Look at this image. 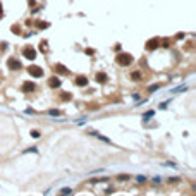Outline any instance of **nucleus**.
<instances>
[{
    "label": "nucleus",
    "mask_w": 196,
    "mask_h": 196,
    "mask_svg": "<svg viewBox=\"0 0 196 196\" xmlns=\"http://www.w3.org/2000/svg\"><path fill=\"white\" fill-rule=\"evenodd\" d=\"M133 62H134V57L131 53H119L117 57H115V64H119L120 67H127Z\"/></svg>",
    "instance_id": "nucleus-1"
},
{
    "label": "nucleus",
    "mask_w": 196,
    "mask_h": 196,
    "mask_svg": "<svg viewBox=\"0 0 196 196\" xmlns=\"http://www.w3.org/2000/svg\"><path fill=\"white\" fill-rule=\"evenodd\" d=\"M28 72H29L31 78H43V69L40 66H35V64H31L28 67Z\"/></svg>",
    "instance_id": "nucleus-2"
},
{
    "label": "nucleus",
    "mask_w": 196,
    "mask_h": 196,
    "mask_svg": "<svg viewBox=\"0 0 196 196\" xmlns=\"http://www.w3.org/2000/svg\"><path fill=\"white\" fill-rule=\"evenodd\" d=\"M22 55H24L28 60H35V57H36V50L33 48V47H24V50H22Z\"/></svg>",
    "instance_id": "nucleus-3"
},
{
    "label": "nucleus",
    "mask_w": 196,
    "mask_h": 196,
    "mask_svg": "<svg viewBox=\"0 0 196 196\" xmlns=\"http://www.w3.org/2000/svg\"><path fill=\"white\" fill-rule=\"evenodd\" d=\"M158 45H160V41H158V38H151L146 41V45H145V48L148 50V52H153V50L158 48Z\"/></svg>",
    "instance_id": "nucleus-4"
},
{
    "label": "nucleus",
    "mask_w": 196,
    "mask_h": 196,
    "mask_svg": "<svg viewBox=\"0 0 196 196\" xmlns=\"http://www.w3.org/2000/svg\"><path fill=\"white\" fill-rule=\"evenodd\" d=\"M7 66H9L10 71H19L21 69V62H19V59H16V57H10V59L7 60Z\"/></svg>",
    "instance_id": "nucleus-5"
},
{
    "label": "nucleus",
    "mask_w": 196,
    "mask_h": 196,
    "mask_svg": "<svg viewBox=\"0 0 196 196\" xmlns=\"http://www.w3.org/2000/svg\"><path fill=\"white\" fill-rule=\"evenodd\" d=\"M35 89H36V86H35V83H31V81L22 83V86H21V91H24V93H33Z\"/></svg>",
    "instance_id": "nucleus-6"
},
{
    "label": "nucleus",
    "mask_w": 196,
    "mask_h": 196,
    "mask_svg": "<svg viewBox=\"0 0 196 196\" xmlns=\"http://www.w3.org/2000/svg\"><path fill=\"white\" fill-rule=\"evenodd\" d=\"M55 72H57L59 76H67L69 69L66 67V66H62V64H55Z\"/></svg>",
    "instance_id": "nucleus-7"
},
{
    "label": "nucleus",
    "mask_w": 196,
    "mask_h": 196,
    "mask_svg": "<svg viewBox=\"0 0 196 196\" xmlns=\"http://www.w3.org/2000/svg\"><path fill=\"white\" fill-rule=\"evenodd\" d=\"M74 83H76V86H88V78H84V76H78V78L74 79Z\"/></svg>",
    "instance_id": "nucleus-8"
},
{
    "label": "nucleus",
    "mask_w": 196,
    "mask_h": 196,
    "mask_svg": "<svg viewBox=\"0 0 196 196\" xmlns=\"http://www.w3.org/2000/svg\"><path fill=\"white\" fill-rule=\"evenodd\" d=\"M48 86H50V88H53V89L59 88V86H60V79L57 78V76H52V78L48 79Z\"/></svg>",
    "instance_id": "nucleus-9"
},
{
    "label": "nucleus",
    "mask_w": 196,
    "mask_h": 196,
    "mask_svg": "<svg viewBox=\"0 0 196 196\" xmlns=\"http://www.w3.org/2000/svg\"><path fill=\"white\" fill-rule=\"evenodd\" d=\"M89 134H93V136H96L98 139H100V141H103V143H107V145H112V141H110V139H108V138L102 136V134H98L96 131H91V133H89Z\"/></svg>",
    "instance_id": "nucleus-10"
},
{
    "label": "nucleus",
    "mask_w": 196,
    "mask_h": 196,
    "mask_svg": "<svg viewBox=\"0 0 196 196\" xmlns=\"http://www.w3.org/2000/svg\"><path fill=\"white\" fill-rule=\"evenodd\" d=\"M107 81H108V78H107L105 72H96V83H102V84H103V83H107Z\"/></svg>",
    "instance_id": "nucleus-11"
},
{
    "label": "nucleus",
    "mask_w": 196,
    "mask_h": 196,
    "mask_svg": "<svg viewBox=\"0 0 196 196\" xmlns=\"http://www.w3.org/2000/svg\"><path fill=\"white\" fill-rule=\"evenodd\" d=\"M131 78H133V81H141V79H143V74H141L139 71H136V72L131 74Z\"/></svg>",
    "instance_id": "nucleus-12"
},
{
    "label": "nucleus",
    "mask_w": 196,
    "mask_h": 196,
    "mask_svg": "<svg viewBox=\"0 0 196 196\" xmlns=\"http://www.w3.org/2000/svg\"><path fill=\"white\" fill-rule=\"evenodd\" d=\"M50 24L48 22H47V21H38V28L40 29H43V28H48Z\"/></svg>",
    "instance_id": "nucleus-13"
},
{
    "label": "nucleus",
    "mask_w": 196,
    "mask_h": 196,
    "mask_svg": "<svg viewBox=\"0 0 196 196\" xmlns=\"http://www.w3.org/2000/svg\"><path fill=\"white\" fill-rule=\"evenodd\" d=\"M129 177H131L129 174H120V176H117V179L119 181H129Z\"/></svg>",
    "instance_id": "nucleus-14"
},
{
    "label": "nucleus",
    "mask_w": 196,
    "mask_h": 196,
    "mask_svg": "<svg viewBox=\"0 0 196 196\" xmlns=\"http://www.w3.org/2000/svg\"><path fill=\"white\" fill-rule=\"evenodd\" d=\"M153 115H155V112H153V110H150V112H146V114L143 115V119H145V120H148V119L153 117Z\"/></svg>",
    "instance_id": "nucleus-15"
},
{
    "label": "nucleus",
    "mask_w": 196,
    "mask_h": 196,
    "mask_svg": "<svg viewBox=\"0 0 196 196\" xmlns=\"http://www.w3.org/2000/svg\"><path fill=\"white\" fill-rule=\"evenodd\" d=\"M48 114H50V115H53V117H59V115H60V110H55V108H53V110H48Z\"/></svg>",
    "instance_id": "nucleus-16"
},
{
    "label": "nucleus",
    "mask_w": 196,
    "mask_h": 196,
    "mask_svg": "<svg viewBox=\"0 0 196 196\" xmlns=\"http://www.w3.org/2000/svg\"><path fill=\"white\" fill-rule=\"evenodd\" d=\"M158 88H160V84H153V86H150V88H148V91H150V93H155Z\"/></svg>",
    "instance_id": "nucleus-17"
},
{
    "label": "nucleus",
    "mask_w": 196,
    "mask_h": 196,
    "mask_svg": "<svg viewBox=\"0 0 196 196\" xmlns=\"http://www.w3.org/2000/svg\"><path fill=\"white\" fill-rule=\"evenodd\" d=\"M60 100H71V93H60Z\"/></svg>",
    "instance_id": "nucleus-18"
},
{
    "label": "nucleus",
    "mask_w": 196,
    "mask_h": 196,
    "mask_svg": "<svg viewBox=\"0 0 196 196\" xmlns=\"http://www.w3.org/2000/svg\"><path fill=\"white\" fill-rule=\"evenodd\" d=\"M40 47H41V52L45 53V52H47V48H48V43H47V41H41V45H40Z\"/></svg>",
    "instance_id": "nucleus-19"
},
{
    "label": "nucleus",
    "mask_w": 196,
    "mask_h": 196,
    "mask_svg": "<svg viewBox=\"0 0 196 196\" xmlns=\"http://www.w3.org/2000/svg\"><path fill=\"white\" fill-rule=\"evenodd\" d=\"M60 193H62V194H71V193H72V189H71V187H64Z\"/></svg>",
    "instance_id": "nucleus-20"
},
{
    "label": "nucleus",
    "mask_w": 196,
    "mask_h": 196,
    "mask_svg": "<svg viewBox=\"0 0 196 196\" xmlns=\"http://www.w3.org/2000/svg\"><path fill=\"white\" fill-rule=\"evenodd\" d=\"M12 33H21V28L19 26H12Z\"/></svg>",
    "instance_id": "nucleus-21"
},
{
    "label": "nucleus",
    "mask_w": 196,
    "mask_h": 196,
    "mask_svg": "<svg viewBox=\"0 0 196 196\" xmlns=\"http://www.w3.org/2000/svg\"><path fill=\"white\" fill-rule=\"evenodd\" d=\"M84 53H88V55H93V53H95V50H93V48H86V50H84Z\"/></svg>",
    "instance_id": "nucleus-22"
},
{
    "label": "nucleus",
    "mask_w": 196,
    "mask_h": 196,
    "mask_svg": "<svg viewBox=\"0 0 196 196\" xmlns=\"http://www.w3.org/2000/svg\"><path fill=\"white\" fill-rule=\"evenodd\" d=\"M31 136L33 138H40V131H31Z\"/></svg>",
    "instance_id": "nucleus-23"
},
{
    "label": "nucleus",
    "mask_w": 196,
    "mask_h": 196,
    "mask_svg": "<svg viewBox=\"0 0 196 196\" xmlns=\"http://www.w3.org/2000/svg\"><path fill=\"white\" fill-rule=\"evenodd\" d=\"M186 89V86H179V88H176L174 89V93H179V91H184Z\"/></svg>",
    "instance_id": "nucleus-24"
},
{
    "label": "nucleus",
    "mask_w": 196,
    "mask_h": 196,
    "mask_svg": "<svg viewBox=\"0 0 196 196\" xmlns=\"http://www.w3.org/2000/svg\"><path fill=\"white\" fill-rule=\"evenodd\" d=\"M4 17V9H2V2H0V19Z\"/></svg>",
    "instance_id": "nucleus-25"
}]
</instances>
